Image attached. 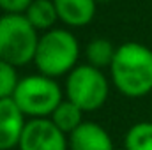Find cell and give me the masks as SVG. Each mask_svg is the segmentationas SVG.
Instances as JSON below:
<instances>
[{"mask_svg":"<svg viewBox=\"0 0 152 150\" xmlns=\"http://www.w3.org/2000/svg\"><path fill=\"white\" fill-rule=\"evenodd\" d=\"M28 118L11 99H0V150H18Z\"/></svg>","mask_w":152,"mask_h":150,"instance_id":"7","label":"cell"},{"mask_svg":"<svg viewBox=\"0 0 152 150\" xmlns=\"http://www.w3.org/2000/svg\"><path fill=\"white\" fill-rule=\"evenodd\" d=\"M151 111H152V101H151Z\"/></svg>","mask_w":152,"mask_h":150,"instance_id":"17","label":"cell"},{"mask_svg":"<svg viewBox=\"0 0 152 150\" xmlns=\"http://www.w3.org/2000/svg\"><path fill=\"white\" fill-rule=\"evenodd\" d=\"M83 115H85V111H83L80 106H76L75 103H71L69 99H64V101L55 108V111L51 113L50 120H51L62 133H66V134L69 136L75 129H78V127L85 122Z\"/></svg>","mask_w":152,"mask_h":150,"instance_id":"12","label":"cell"},{"mask_svg":"<svg viewBox=\"0 0 152 150\" xmlns=\"http://www.w3.org/2000/svg\"><path fill=\"white\" fill-rule=\"evenodd\" d=\"M110 76L90 64H78L64 79L66 99L80 106L85 113L101 110L110 97Z\"/></svg>","mask_w":152,"mask_h":150,"instance_id":"4","label":"cell"},{"mask_svg":"<svg viewBox=\"0 0 152 150\" xmlns=\"http://www.w3.org/2000/svg\"><path fill=\"white\" fill-rule=\"evenodd\" d=\"M126 150H152V120L133 124L124 134Z\"/></svg>","mask_w":152,"mask_h":150,"instance_id":"13","label":"cell"},{"mask_svg":"<svg viewBox=\"0 0 152 150\" xmlns=\"http://www.w3.org/2000/svg\"><path fill=\"white\" fill-rule=\"evenodd\" d=\"M81 48L76 36L67 27H55L39 36L34 66L37 73L50 78H66L76 66Z\"/></svg>","mask_w":152,"mask_h":150,"instance_id":"2","label":"cell"},{"mask_svg":"<svg viewBox=\"0 0 152 150\" xmlns=\"http://www.w3.org/2000/svg\"><path fill=\"white\" fill-rule=\"evenodd\" d=\"M25 18L30 21V25L39 34L48 32L57 27L58 23V12L53 0H34L28 9L25 11Z\"/></svg>","mask_w":152,"mask_h":150,"instance_id":"10","label":"cell"},{"mask_svg":"<svg viewBox=\"0 0 152 150\" xmlns=\"http://www.w3.org/2000/svg\"><path fill=\"white\" fill-rule=\"evenodd\" d=\"M34 0H0V11L4 14H25Z\"/></svg>","mask_w":152,"mask_h":150,"instance_id":"15","label":"cell"},{"mask_svg":"<svg viewBox=\"0 0 152 150\" xmlns=\"http://www.w3.org/2000/svg\"><path fill=\"white\" fill-rule=\"evenodd\" d=\"M20 83L18 67L0 58V99H11Z\"/></svg>","mask_w":152,"mask_h":150,"instance_id":"14","label":"cell"},{"mask_svg":"<svg viewBox=\"0 0 152 150\" xmlns=\"http://www.w3.org/2000/svg\"><path fill=\"white\" fill-rule=\"evenodd\" d=\"M69 150H115L110 133L97 122L85 120L69 136Z\"/></svg>","mask_w":152,"mask_h":150,"instance_id":"8","label":"cell"},{"mask_svg":"<svg viewBox=\"0 0 152 150\" xmlns=\"http://www.w3.org/2000/svg\"><path fill=\"white\" fill-rule=\"evenodd\" d=\"M117 46L110 39L104 37H96L87 42V46L83 48V57L87 60V64L97 67V69H110L112 62H113Z\"/></svg>","mask_w":152,"mask_h":150,"instance_id":"11","label":"cell"},{"mask_svg":"<svg viewBox=\"0 0 152 150\" xmlns=\"http://www.w3.org/2000/svg\"><path fill=\"white\" fill-rule=\"evenodd\" d=\"M37 30L30 25L25 14H2L0 16V58L23 67L34 64L39 42Z\"/></svg>","mask_w":152,"mask_h":150,"instance_id":"5","label":"cell"},{"mask_svg":"<svg viewBox=\"0 0 152 150\" xmlns=\"http://www.w3.org/2000/svg\"><path fill=\"white\" fill-rule=\"evenodd\" d=\"M108 73L112 85L127 99L152 94V48L136 41L122 42Z\"/></svg>","mask_w":152,"mask_h":150,"instance_id":"1","label":"cell"},{"mask_svg":"<svg viewBox=\"0 0 152 150\" xmlns=\"http://www.w3.org/2000/svg\"><path fill=\"white\" fill-rule=\"evenodd\" d=\"M18 150H69V140L50 118H28Z\"/></svg>","mask_w":152,"mask_h":150,"instance_id":"6","label":"cell"},{"mask_svg":"<svg viewBox=\"0 0 152 150\" xmlns=\"http://www.w3.org/2000/svg\"><path fill=\"white\" fill-rule=\"evenodd\" d=\"M96 2H112V0H96Z\"/></svg>","mask_w":152,"mask_h":150,"instance_id":"16","label":"cell"},{"mask_svg":"<svg viewBox=\"0 0 152 150\" xmlns=\"http://www.w3.org/2000/svg\"><path fill=\"white\" fill-rule=\"evenodd\" d=\"M115 150H117V149H115ZM122 150H126V149H122Z\"/></svg>","mask_w":152,"mask_h":150,"instance_id":"18","label":"cell"},{"mask_svg":"<svg viewBox=\"0 0 152 150\" xmlns=\"http://www.w3.org/2000/svg\"><path fill=\"white\" fill-rule=\"evenodd\" d=\"M58 21L67 28H83L92 23L97 2L96 0H53Z\"/></svg>","mask_w":152,"mask_h":150,"instance_id":"9","label":"cell"},{"mask_svg":"<svg viewBox=\"0 0 152 150\" xmlns=\"http://www.w3.org/2000/svg\"><path fill=\"white\" fill-rule=\"evenodd\" d=\"M64 99V87L58 79L41 73L20 78V83L12 94V101L27 118H50Z\"/></svg>","mask_w":152,"mask_h":150,"instance_id":"3","label":"cell"}]
</instances>
